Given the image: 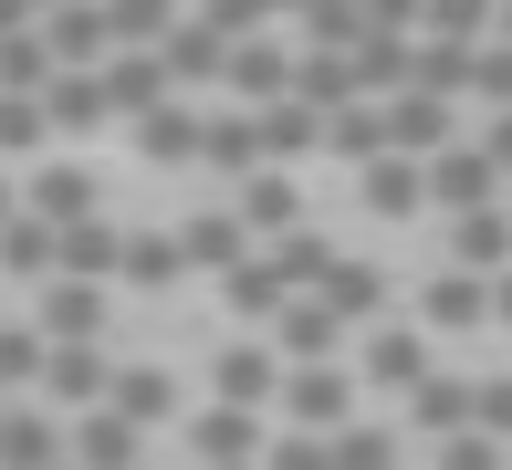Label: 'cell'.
Segmentation results:
<instances>
[{
    "label": "cell",
    "instance_id": "7402d4cb",
    "mask_svg": "<svg viewBox=\"0 0 512 470\" xmlns=\"http://www.w3.org/2000/svg\"><path fill=\"white\" fill-rule=\"evenodd\" d=\"M42 115H53V147L74 157L84 136H105V126H115V105H105V74H63L53 94H42Z\"/></svg>",
    "mask_w": 512,
    "mask_h": 470
},
{
    "label": "cell",
    "instance_id": "c3c4849f",
    "mask_svg": "<svg viewBox=\"0 0 512 470\" xmlns=\"http://www.w3.org/2000/svg\"><path fill=\"white\" fill-rule=\"evenodd\" d=\"M63 470H74V460H63Z\"/></svg>",
    "mask_w": 512,
    "mask_h": 470
},
{
    "label": "cell",
    "instance_id": "bcb514c9",
    "mask_svg": "<svg viewBox=\"0 0 512 470\" xmlns=\"http://www.w3.org/2000/svg\"><path fill=\"white\" fill-rule=\"evenodd\" d=\"M492 42H512V11H492Z\"/></svg>",
    "mask_w": 512,
    "mask_h": 470
},
{
    "label": "cell",
    "instance_id": "7c38bea8",
    "mask_svg": "<svg viewBox=\"0 0 512 470\" xmlns=\"http://www.w3.org/2000/svg\"><path fill=\"white\" fill-rule=\"evenodd\" d=\"M230 220H241L251 241L272 251V241H283V230H304L314 209H304V188H293V168H262L251 188H230Z\"/></svg>",
    "mask_w": 512,
    "mask_h": 470
},
{
    "label": "cell",
    "instance_id": "7a4b0ae2",
    "mask_svg": "<svg viewBox=\"0 0 512 470\" xmlns=\"http://www.w3.org/2000/svg\"><path fill=\"white\" fill-rule=\"evenodd\" d=\"M209 397L241 418H272L283 408V356H272V335H230L220 356H209Z\"/></svg>",
    "mask_w": 512,
    "mask_h": 470
},
{
    "label": "cell",
    "instance_id": "6da1fadb",
    "mask_svg": "<svg viewBox=\"0 0 512 470\" xmlns=\"http://www.w3.org/2000/svg\"><path fill=\"white\" fill-rule=\"evenodd\" d=\"M178 439H189V470H262L272 418H241V408H220V397H199V408L178 418Z\"/></svg>",
    "mask_w": 512,
    "mask_h": 470
},
{
    "label": "cell",
    "instance_id": "d590c367",
    "mask_svg": "<svg viewBox=\"0 0 512 470\" xmlns=\"http://www.w3.org/2000/svg\"><path fill=\"white\" fill-rule=\"evenodd\" d=\"M324 157H345V168H377V157H387V105H345V115H324Z\"/></svg>",
    "mask_w": 512,
    "mask_h": 470
},
{
    "label": "cell",
    "instance_id": "f546056e",
    "mask_svg": "<svg viewBox=\"0 0 512 470\" xmlns=\"http://www.w3.org/2000/svg\"><path fill=\"white\" fill-rule=\"evenodd\" d=\"M356 199L377 209V220H418V209H429V168H418V157H377V168H356Z\"/></svg>",
    "mask_w": 512,
    "mask_h": 470
},
{
    "label": "cell",
    "instance_id": "b9f144b4",
    "mask_svg": "<svg viewBox=\"0 0 512 470\" xmlns=\"http://www.w3.org/2000/svg\"><path fill=\"white\" fill-rule=\"evenodd\" d=\"M439 470H512V450L481 439V429H460V439H439Z\"/></svg>",
    "mask_w": 512,
    "mask_h": 470
},
{
    "label": "cell",
    "instance_id": "3957f363",
    "mask_svg": "<svg viewBox=\"0 0 512 470\" xmlns=\"http://www.w3.org/2000/svg\"><path fill=\"white\" fill-rule=\"evenodd\" d=\"M283 429L345 439V429H356V366H293L283 376Z\"/></svg>",
    "mask_w": 512,
    "mask_h": 470
},
{
    "label": "cell",
    "instance_id": "d6986e66",
    "mask_svg": "<svg viewBox=\"0 0 512 470\" xmlns=\"http://www.w3.org/2000/svg\"><path fill=\"white\" fill-rule=\"evenodd\" d=\"M387 293H398V282H387L377 262H335V282H324L314 303L345 324V335H377V324H387Z\"/></svg>",
    "mask_w": 512,
    "mask_h": 470
},
{
    "label": "cell",
    "instance_id": "74e56055",
    "mask_svg": "<svg viewBox=\"0 0 512 470\" xmlns=\"http://www.w3.org/2000/svg\"><path fill=\"white\" fill-rule=\"evenodd\" d=\"M408 450V429H387V418H356V429L335 439V470H398Z\"/></svg>",
    "mask_w": 512,
    "mask_h": 470
},
{
    "label": "cell",
    "instance_id": "1f68e13d",
    "mask_svg": "<svg viewBox=\"0 0 512 470\" xmlns=\"http://www.w3.org/2000/svg\"><path fill=\"white\" fill-rule=\"evenodd\" d=\"M471 397H481V376H429V387L408 397V429L418 439H460L471 429Z\"/></svg>",
    "mask_w": 512,
    "mask_h": 470
},
{
    "label": "cell",
    "instance_id": "603a6c76",
    "mask_svg": "<svg viewBox=\"0 0 512 470\" xmlns=\"http://www.w3.org/2000/svg\"><path fill=\"white\" fill-rule=\"evenodd\" d=\"M0 282H32V293H42V282H63V230L21 209V220L0 230Z\"/></svg>",
    "mask_w": 512,
    "mask_h": 470
},
{
    "label": "cell",
    "instance_id": "f6af8a7d",
    "mask_svg": "<svg viewBox=\"0 0 512 470\" xmlns=\"http://www.w3.org/2000/svg\"><path fill=\"white\" fill-rule=\"evenodd\" d=\"M492 324H512V272H502V282H492Z\"/></svg>",
    "mask_w": 512,
    "mask_h": 470
},
{
    "label": "cell",
    "instance_id": "5bb4252c",
    "mask_svg": "<svg viewBox=\"0 0 512 470\" xmlns=\"http://www.w3.org/2000/svg\"><path fill=\"white\" fill-rule=\"evenodd\" d=\"M272 356H283V376H293V366H345V324L304 293V303H283V314H272Z\"/></svg>",
    "mask_w": 512,
    "mask_h": 470
},
{
    "label": "cell",
    "instance_id": "4fadbf2b",
    "mask_svg": "<svg viewBox=\"0 0 512 470\" xmlns=\"http://www.w3.org/2000/svg\"><path fill=\"white\" fill-rule=\"evenodd\" d=\"M460 105H429V94H398V105H387V157H418V168H429V157H450L460 147Z\"/></svg>",
    "mask_w": 512,
    "mask_h": 470
},
{
    "label": "cell",
    "instance_id": "8d00e7d4",
    "mask_svg": "<svg viewBox=\"0 0 512 470\" xmlns=\"http://www.w3.org/2000/svg\"><path fill=\"white\" fill-rule=\"evenodd\" d=\"M314 147H324V115L283 94V105L262 115V157H272V168H293V157H314Z\"/></svg>",
    "mask_w": 512,
    "mask_h": 470
},
{
    "label": "cell",
    "instance_id": "ba28073f",
    "mask_svg": "<svg viewBox=\"0 0 512 470\" xmlns=\"http://www.w3.org/2000/svg\"><path fill=\"white\" fill-rule=\"evenodd\" d=\"M157 63H168V84L199 105L209 84H230V32H220L209 11H178V32H168V53H157Z\"/></svg>",
    "mask_w": 512,
    "mask_h": 470
},
{
    "label": "cell",
    "instance_id": "ffe728a7",
    "mask_svg": "<svg viewBox=\"0 0 512 470\" xmlns=\"http://www.w3.org/2000/svg\"><path fill=\"white\" fill-rule=\"evenodd\" d=\"M105 105H115V126H147L157 105H178V84H168L157 53H115L105 63Z\"/></svg>",
    "mask_w": 512,
    "mask_h": 470
},
{
    "label": "cell",
    "instance_id": "30bf717a",
    "mask_svg": "<svg viewBox=\"0 0 512 470\" xmlns=\"http://www.w3.org/2000/svg\"><path fill=\"white\" fill-rule=\"evenodd\" d=\"M105 408L126 418L136 439H147V429H178V418H189V397H178V376H168V366L147 356V366H115V387H105Z\"/></svg>",
    "mask_w": 512,
    "mask_h": 470
},
{
    "label": "cell",
    "instance_id": "4dcf8cb0",
    "mask_svg": "<svg viewBox=\"0 0 512 470\" xmlns=\"http://www.w3.org/2000/svg\"><path fill=\"white\" fill-rule=\"evenodd\" d=\"M293 105H314V115L366 105V94H356V53H293Z\"/></svg>",
    "mask_w": 512,
    "mask_h": 470
},
{
    "label": "cell",
    "instance_id": "7dc6e473",
    "mask_svg": "<svg viewBox=\"0 0 512 470\" xmlns=\"http://www.w3.org/2000/svg\"><path fill=\"white\" fill-rule=\"evenodd\" d=\"M11 408H21V397H0V429H11Z\"/></svg>",
    "mask_w": 512,
    "mask_h": 470
},
{
    "label": "cell",
    "instance_id": "ab89813d",
    "mask_svg": "<svg viewBox=\"0 0 512 470\" xmlns=\"http://www.w3.org/2000/svg\"><path fill=\"white\" fill-rule=\"evenodd\" d=\"M471 94H481V115H512V42H481V74H471Z\"/></svg>",
    "mask_w": 512,
    "mask_h": 470
},
{
    "label": "cell",
    "instance_id": "836d02e7",
    "mask_svg": "<svg viewBox=\"0 0 512 470\" xmlns=\"http://www.w3.org/2000/svg\"><path fill=\"white\" fill-rule=\"evenodd\" d=\"M220 303H230V314H241V324H251V335H272V314H283V303H293V293H283V272H272V262H262V251H251V262H241V272H230V282H220Z\"/></svg>",
    "mask_w": 512,
    "mask_h": 470
},
{
    "label": "cell",
    "instance_id": "ee69618b",
    "mask_svg": "<svg viewBox=\"0 0 512 470\" xmlns=\"http://www.w3.org/2000/svg\"><path fill=\"white\" fill-rule=\"evenodd\" d=\"M11 220H21V178L0 168V230H11Z\"/></svg>",
    "mask_w": 512,
    "mask_h": 470
},
{
    "label": "cell",
    "instance_id": "e575fe53",
    "mask_svg": "<svg viewBox=\"0 0 512 470\" xmlns=\"http://www.w3.org/2000/svg\"><path fill=\"white\" fill-rule=\"evenodd\" d=\"M53 157V115L32 94H0V168H42Z\"/></svg>",
    "mask_w": 512,
    "mask_h": 470
},
{
    "label": "cell",
    "instance_id": "d4e9b609",
    "mask_svg": "<svg viewBox=\"0 0 512 470\" xmlns=\"http://www.w3.org/2000/svg\"><path fill=\"white\" fill-rule=\"evenodd\" d=\"M115 262H126V220H74L63 230V282H95V293H115Z\"/></svg>",
    "mask_w": 512,
    "mask_h": 470
},
{
    "label": "cell",
    "instance_id": "9a60e30c",
    "mask_svg": "<svg viewBox=\"0 0 512 470\" xmlns=\"http://www.w3.org/2000/svg\"><path fill=\"white\" fill-rule=\"evenodd\" d=\"M178 251H189V272L230 282V272H241L251 251H262V241H251V230L230 220V199H220V209H189V220H178Z\"/></svg>",
    "mask_w": 512,
    "mask_h": 470
},
{
    "label": "cell",
    "instance_id": "5b68a950",
    "mask_svg": "<svg viewBox=\"0 0 512 470\" xmlns=\"http://www.w3.org/2000/svg\"><path fill=\"white\" fill-rule=\"evenodd\" d=\"M429 376H439V345L418 335V324H398V314L356 345V387H398V397H418Z\"/></svg>",
    "mask_w": 512,
    "mask_h": 470
},
{
    "label": "cell",
    "instance_id": "7bdbcfd3",
    "mask_svg": "<svg viewBox=\"0 0 512 470\" xmlns=\"http://www.w3.org/2000/svg\"><path fill=\"white\" fill-rule=\"evenodd\" d=\"M471 147H481V157H492V168L512 178V115H481V126H471Z\"/></svg>",
    "mask_w": 512,
    "mask_h": 470
},
{
    "label": "cell",
    "instance_id": "484cf974",
    "mask_svg": "<svg viewBox=\"0 0 512 470\" xmlns=\"http://www.w3.org/2000/svg\"><path fill=\"white\" fill-rule=\"evenodd\" d=\"M63 439H74V470H147V439H136L115 408H95V418H63Z\"/></svg>",
    "mask_w": 512,
    "mask_h": 470
},
{
    "label": "cell",
    "instance_id": "2e32d148",
    "mask_svg": "<svg viewBox=\"0 0 512 470\" xmlns=\"http://www.w3.org/2000/svg\"><path fill=\"white\" fill-rule=\"evenodd\" d=\"M471 324H492V282L439 262L429 282H418V335H471Z\"/></svg>",
    "mask_w": 512,
    "mask_h": 470
},
{
    "label": "cell",
    "instance_id": "277c9868",
    "mask_svg": "<svg viewBox=\"0 0 512 470\" xmlns=\"http://www.w3.org/2000/svg\"><path fill=\"white\" fill-rule=\"evenodd\" d=\"M502 199H512V178L471 147V136H460L450 157H429V209L439 220H481V209H502Z\"/></svg>",
    "mask_w": 512,
    "mask_h": 470
},
{
    "label": "cell",
    "instance_id": "681fc988",
    "mask_svg": "<svg viewBox=\"0 0 512 470\" xmlns=\"http://www.w3.org/2000/svg\"><path fill=\"white\" fill-rule=\"evenodd\" d=\"M502 209H512V199H502Z\"/></svg>",
    "mask_w": 512,
    "mask_h": 470
},
{
    "label": "cell",
    "instance_id": "e0dca14e",
    "mask_svg": "<svg viewBox=\"0 0 512 470\" xmlns=\"http://www.w3.org/2000/svg\"><path fill=\"white\" fill-rule=\"evenodd\" d=\"M199 136H209V105L178 94V105H157L147 126H126V147L147 157V168H199Z\"/></svg>",
    "mask_w": 512,
    "mask_h": 470
},
{
    "label": "cell",
    "instance_id": "8992f818",
    "mask_svg": "<svg viewBox=\"0 0 512 470\" xmlns=\"http://www.w3.org/2000/svg\"><path fill=\"white\" fill-rule=\"evenodd\" d=\"M105 387H115V356H105V345H53V366H42L32 408H53V418H95Z\"/></svg>",
    "mask_w": 512,
    "mask_h": 470
},
{
    "label": "cell",
    "instance_id": "d6a6232c",
    "mask_svg": "<svg viewBox=\"0 0 512 470\" xmlns=\"http://www.w3.org/2000/svg\"><path fill=\"white\" fill-rule=\"evenodd\" d=\"M42 366H53V345H42L32 314H0V397H32Z\"/></svg>",
    "mask_w": 512,
    "mask_h": 470
},
{
    "label": "cell",
    "instance_id": "8fae6325",
    "mask_svg": "<svg viewBox=\"0 0 512 470\" xmlns=\"http://www.w3.org/2000/svg\"><path fill=\"white\" fill-rule=\"evenodd\" d=\"M199 168H209V178H230V188H251V178L272 168V157H262V115H241V105H209Z\"/></svg>",
    "mask_w": 512,
    "mask_h": 470
},
{
    "label": "cell",
    "instance_id": "cb8c5ba5",
    "mask_svg": "<svg viewBox=\"0 0 512 470\" xmlns=\"http://www.w3.org/2000/svg\"><path fill=\"white\" fill-rule=\"evenodd\" d=\"M63 460H74V439H63V418L21 397V408H11V429H0V470H63Z\"/></svg>",
    "mask_w": 512,
    "mask_h": 470
},
{
    "label": "cell",
    "instance_id": "83f0119b",
    "mask_svg": "<svg viewBox=\"0 0 512 470\" xmlns=\"http://www.w3.org/2000/svg\"><path fill=\"white\" fill-rule=\"evenodd\" d=\"M115 282H136V293H178L189 282V251H178V230H126V262H115Z\"/></svg>",
    "mask_w": 512,
    "mask_h": 470
},
{
    "label": "cell",
    "instance_id": "4316f807",
    "mask_svg": "<svg viewBox=\"0 0 512 470\" xmlns=\"http://www.w3.org/2000/svg\"><path fill=\"white\" fill-rule=\"evenodd\" d=\"M450 272H471V282H502V272H512V209L450 220Z\"/></svg>",
    "mask_w": 512,
    "mask_h": 470
},
{
    "label": "cell",
    "instance_id": "f35d334b",
    "mask_svg": "<svg viewBox=\"0 0 512 470\" xmlns=\"http://www.w3.org/2000/svg\"><path fill=\"white\" fill-rule=\"evenodd\" d=\"M262 470H335V439H304V429H272Z\"/></svg>",
    "mask_w": 512,
    "mask_h": 470
},
{
    "label": "cell",
    "instance_id": "52a82bcc",
    "mask_svg": "<svg viewBox=\"0 0 512 470\" xmlns=\"http://www.w3.org/2000/svg\"><path fill=\"white\" fill-rule=\"evenodd\" d=\"M21 209L53 220V230H74V220H95V209H105V188H95L84 157H42V168H21Z\"/></svg>",
    "mask_w": 512,
    "mask_h": 470
},
{
    "label": "cell",
    "instance_id": "9c48e42d",
    "mask_svg": "<svg viewBox=\"0 0 512 470\" xmlns=\"http://www.w3.org/2000/svg\"><path fill=\"white\" fill-rule=\"evenodd\" d=\"M32 324H42V345H105L115 293H95V282H42V293H32Z\"/></svg>",
    "mask_w": 512,
    "mask_h": 470
},
{
    "label": "cell",
    "instance_id": "ac0fdd59",
    "mask_svg": "<svg viewBox=\"0 0 512 470\" xmlns=\"http://www.w3.org/2000/svg\"><path fill=\"white\" fill-rule=\"evenodd\" d=\"M481 74V42H450V32H418V53H408V94H429V105H460Z\"/></svg>",
    "mask_w": 512,
    "mask_h": 470
},
{
    "label": "cell",
    "instance_id": "f1b7e54d",
    "mask_svg": "<svg viewBox=\"0 0 512 470\" xmlns=\"http://www.w3.org/2000/svg\"><path fill=\"white\" fill-rule=\"evenodd\" d=\"M262 262L283 272V293H293V303H304V293H324V282H335V262H345V251H335V241H324V230L304 220V230H283V241H272Z\"/></svg>",
    "mask_w": 512,
    "mask_h": 470
},
{
    "label": "cell",
    "instance_id": "60d3db41",
    "mask_svg": "<svg viewBox=\"0 0 512 470\" xmlns=\"http://www.w3.org/2000/svg\"><path fill=\"white\" fill-rule=\"evenodd\" d=\"M471 429L512 450V376H481V397H471Z\"/></svg>",
    "mask_w": 512,
    "mask_h": 470
},
{
    "label": "cell",
    "instance_id": "44dd1931",
    "mask_svg": "<svg viewBox=\"0 0 512 470\" xmlns=\"http://www.w3.org/2000/svg\"><path fill=\"white\" fill-rule=\"evenodd\" d=\"M42 42H53L63 74H105L115 63V11H42Z\"/></svg>",
    "mask_w": 512,
    "mask_h": 470
}]
</instances>
